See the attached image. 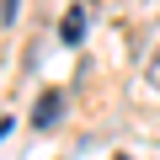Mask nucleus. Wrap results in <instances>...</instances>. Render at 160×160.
<instances>
[{"instance_id":"nucleus-5","label":"nucleus","mask_w":160,"mask_h":160,"mask_svg":"<svg viewBox=\"0 0 160 160\" xmlns=\"http://www.w3.org/2000/svg\"><path fill=\"white\" fill-rule=\"evenodd\" d=\"M6 133H11V118H0V139H6Z\"/></svg>"},{"instance_id":"nucleus-1","label":"nucleus","mask_w":160,"mask_h":160,"mask_svg":"<svg viewBox=\"0 0 160 160\" xmlns=\"http://www.w3.org/2000/svg\"><path fill=\"white\" fill-rule=\"evenodd\" d=\"M91 11H96V0H75V6H69V16H64V27H59V38H64L69 48L80 43V27L91 22Z\"/></svg>"},{"instance_id":"nucleus-6","label":"nucleus","mask_w":160,"mask_h":160,"mask_svg":"<svg viewBox=\"0 0 160 160\" xmlns=\"http://www.w3.org/2000/svg\"><path fill=\"white\" fill-rule=\"evenodd\" d=\"M118 160H128V155H118Z\"/></svg>"},{"instance_id":"nucleus-2","label":"nucleus","mask_w":160,"mask_h":160,"mask_svg":"<svg viewBox=\"0 0 160 160\" xmlns=\"http://www.w3.org/2000/svg\"><path fill=\"white\" fill-rule=\"evenodd\" d=\"M59 107H64V102H59V91H43V96H38V107H32V123H38V128H48V123L59 118Z\"/></svg>"},{"instance_id":"nucleus-3","label":"nucleus","mask_w":160,"mask_h":160,"mask_svg":"<svg viewBox=\"0 0 160 160\" xmlns=\"http://www.w3.org/2000/svg\"><path fill=\"white\" fill-rule=\"evenodd\" d=\"M16 6H22V0H6V6H0V22H6V27L16 22Z\"/></svg>"},{"instance_id":"nucleus-4","label":"nucleus","mask_w":160,"mask_h":160,"mask_svg":"<svg viewBox=\"0 0 160 160\" xmlns=\"http://www.w3.org/2000/svg\"><path fill=\"white\" fill-rule=\"evenodd\" d=\"M149 80H155V86H160V59H155V64H149Z\"/></svg>"}]
</instances>
